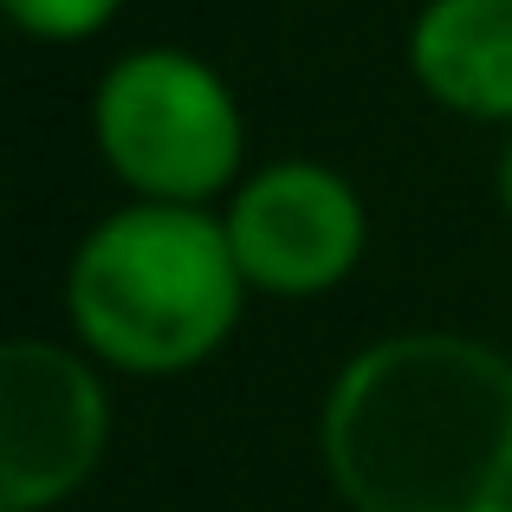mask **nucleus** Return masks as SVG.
<instances>
[{
	"label": "nucleus",
	"instance_id": "nucleus-1",
	"mask_svg": "<svg viewBox=\"0 0 512 512\" xmlns=\"http://www.w3.org/2000/svg\"><path fill=\"white\" fill-rule=\"evenodd\" d=\"M318 448L350 512H512V357L396 331L338 370Z\"/></svg>",
	"mask_w": 512,
	"mask_h": 512
},
{
	"label": "nucleus",
	"instance_id": "nucleus-2",
	"mask_svg": "<svg viewBox=\"0 0 512 512\" xmlns=\"http://www.w3.org/2000/svg\"><path fill=\"white\" fill-rule=\"evenodd\" d=\"M247 299L227 221L175 201L104 214L72 253L65 305L85 350L130 376H182L227 344Z\"/></svg>",
	"mask_w": 512,
	"mask_h": 512
},
{
	"label": "nucleus",
	"instance_id": "nucleus-3",
	"mask_svg": "<svg viewBox=\"0 0 512 512\" xmlns=\"http://www.w3.org/2000/svg\"><path fill=\"white\" fill-rule=\"evenodd\" d=\"M91 130L111 175L137 201L201 208L240 169V111L208 59L182 46H143L104 72Z\"/></svg>",
	"mask_w": 512,
	"mask_h": 512
},
{
	"label": "nucleus",
	"instance_id": "nucleus-4",
	"mask_svg": "<svg viewBox=\"0 0 512 512\" xmlns=\"http://www.w3.org/2000/svg\"><path fill=\"white\" fill-rule=\"evenodd\" d=\"M111 396L98 370L46 338L0 350V512L72 500L104 461Z\"/></svg>",
	"mask_w": 512,
	"mask_h": 512
},
{
	"label": "nucleus",
	"instance_id": "nucleus-5",
	"mask_svg": "<svg viewBox=\"0 0 512 512\" xmlns=\"http://www.w3.org/2000/svg\"><path fill=\"white\" fill-rule=\"evenodd\" d=\"M221 221L247 286L273 292V299H318V292L344 286L370 240L357 188L305 156L266 163L253 182H240Z\"/></svg>",
	"mask_w": 512,
	"mask_h": 512
},
{
	"label": "nucleus",
	"instance_id": "nucleus-6",
	"mask_svg": "<svg viewBox=\"0 0 512 512\" xmlns=\"http://www.w3.org/2000/svg\"><path fill=\"white\" fill-rule=\"evenodd\" d=\"M409 72L441 111L512 124V0H428L409 33Z\"/></svg>",
	"mask_w": 512,
	"mask_h": 512
},
{
	"label": "nucleus",
	"instance_id": "nucleus-7",
	"mask_svg": "<svg viewBox=\"0 0 512 512\" xmlns=\"http://www.w3.org/2000/svg\"><path fill=\"white\" fill-rule=\"evenodd\" d=\"M0 7H7V20L20 33L65 46V39H91L98 26H111V13L124 0H0Z\"/></svg>",
	"mask_w": 512,
	"mask_h": 512
},
{
	"label": "nucleus",
	"instance_id": "nucleus-8",
	"mask_svg": "<svg viewBox=\"0 0 512 512\" xmlns=\"http://www.w3.org/2000/svg\"><path fill=\"white\" fill-rule=\"evenodd\" d=\"M500 201H506V214H512V143H506V156H500Z\"/></svg>",
	"mask_w": 512,
	"mask_h": 512
}]
</instances>
